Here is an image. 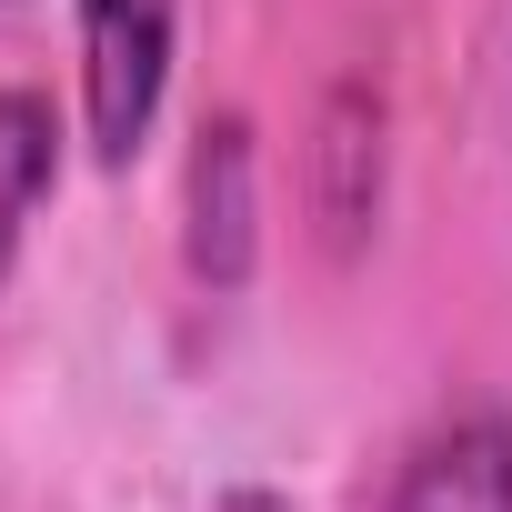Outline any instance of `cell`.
<instances>
[{"label": "cell", "mask_w": 512, "mask_h": 512, "mask_svg": "<svg viewBox=\"0 0 512 512\" xmlns=\"http://www.w3.org/2000/svg\"><path fill=\"white\" fill-rule=\"evenodd\" d=\"M51 181H61V111H51V91L0 81V282L21 272V241H31V211L51 201Z\"/></svg>", "instance_id": "5b68a950"}, {"label": "cell", "mask_w": 512, "mask_h": 512, "mask_svg": "<svg viewBox=\"0 0 512 512\" xmlns=\"http://www.w3.org/2000/svg\"><path fill=\"white\" fill-rule=\"evenodd\" d=\"M392 111L372 81H332L322 111H312V151H302V191H312V221L332 241V262H352V251L382 231V161H392Z\"/></svg>", "instance_id": "3957f363"}, {"label": "cell", "mask_w": 512, "mask_h": 512, "mask_svg": "<svg viewBox=\"0 0 512 512\" xmlns=\"http://www.w3.org/2000/svg\"><path fill=\"white\" fill-rule=\"evenodd\" d=\"M382 512H512V412L452 402L442 422H422L382 482Z\"/></svg>", "instance_id": "277c9868"}, {"label": "cell", "mask_w": 512, "mask_h": 512, "mask_svg": "<svg viewBox=\"0 0 512 512\" xmlns=\"http://www.w3.org/2000/svg\"><path fill=\"white\" fill-rule=\"evenodd\" d=\"M181 272L201 292H241L262 272V141L241 111H211L181 161Z\"/></svg>", "instance_id": "7a4b0ae2"}, {"label": "cell", "mask_w": 512, "mask_h": 512, "mask_svg": "<svg viewBox=\"0 0 512 512\" xmlns=\"http://www.w3.org/2000/svg\"><path fill=\"white\" fill-rule=\"evenodd\" d=\"M181 51V0H81V141L101 171H131L161 131Z\"/></svg>", "instance_id": "6da1fadb"}, {"label": "cell", "mask_w": 512, "mask_h": 512, "mask_svg": "<svg viewBox=\"0 0 512 512\" xmlns=\"http://www.w3.org/2000/svg\"><path fill=\"white\" fill-rule=\"evenodd\" d=\"M211 512H302V502H292V492H272V482H231Z\"/></svg>", "instance_id": "8992f818"}]
</instances>
